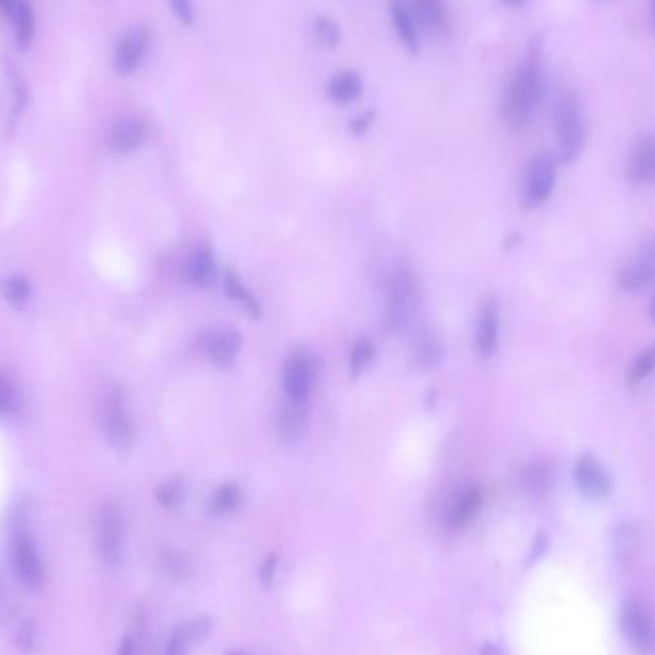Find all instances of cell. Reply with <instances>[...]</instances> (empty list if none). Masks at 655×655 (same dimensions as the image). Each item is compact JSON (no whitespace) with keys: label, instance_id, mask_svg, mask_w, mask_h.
<instances>
[{"label":"cell","instance_id":"37","mask_svg":"<svg viewBox=\"0 0 655 655\" xmlns=\"http://www.w3.org/2000/svg\"><path fill=\"white\" fill-rule=\"evenodd\" d=\"M33 642H35V627L31 621H25L20 629V636H18V644L22 646L23 650H31L33 648Z\"/></svg>","mask_w":655,"mask_h":655},{"label":"cell","instance_id":"6","mask_svg":"<svg viewBox=\"0 0 655 655\" xmlns=\"http://www.w3.org/2000/svg\"><path fill=\"white\" fill-rule=\"evenodd\" d=\"M96 550L106 565L121 562L125 544V516L115 502H106L96 514Z\"/></svg>","mask_w":655,"mask_h":655},{"label":"cell","instance_id":"4","mask_svg":"<svg viewBox=\"0 0 655 655\" xmlns=\"http://www.w3.org/2000/svg\"><path fill=\"white\" fill-rule=\"evenodd\" d=\"M621 633L625 642L636 655H652L655 652V621L650 608L638 600L629 598L623 602L619 613Z\"/></svg>","mask_w":655,"mask_h":655},{"label":"cell","instance_id":"41","mask_svg":"<svg viewBox=\"0 0 655 655\" xmlns=\"http://www.w3.org/2000/svg\"><path fill=\"white\" fill-rule=\"evenodd\" d=\"M20 2L22 0H0V10L4 14H8V16H14V12H16V8H18Z\"/></svg>","mask_w":655,"mask_h":655},{"label":"cell","instance_id":"11","mask_svg":"<svg viewBox=\"0 0 655 655\" xmlns=\"http://www.w3.org/2000/svg\"><path fill=\"white\" fill-rule=\"evenodd\" d=\"M575 485L583 497L592 502H602L610 497L611 479L600 460H596L592 454H583L575 462Z\"/></svg>","mask_w":655,"mask_h":655},{"label":"cell","instance_id":"1","mask_svg":"<svg viewBox=\"0 0 655 655\" xmlns=\"http://www.w3.org/2000/svg\"><path fill=\"white\" fill-rule=\"evenodd\" d=\"M546 92L544 77L543 45L535 41L525 62L510 77L502 94V121L512 131H525L541 110Z\"/></svg>","mask_w":655,"mask_h":655},{"label":"cell","instance_id":"10","mask_svg":"<svg viewBox=\"0 0 655 655\" xmlns=\"http://www.w3.org/2000/svg\"><path fill=\"white\" fill-rule=\"evenodd\" d=\"M556 186V159L550 154H539L531 159L525 171L523 200L529 207L543 205Z\"/></svg>","mask_w":655,"mask_h":655},{"label":"cell","instance_id":"13","mask_svg":"<svg viewBox=\"0 0 655 655\" xmlns=\"http://www.w3.org/2000/svg\"><path fill=\"white\" fill-rule=\"evenodd\" d=\"M150 46V33L144 27L127 31L115 46L113 66L119 75H131L140 68Z\"/></svg>","mask_w":655,"mask_h":655},{"label":"cell","instance_id":"38","mask_svg":"<svg viewBox=\"0 0 655 655\" xmlns=\"http://www.w3.org/2000/svg\"><path fill=\"white\" fill-rule=\"evenodd\" d=\"M372 119H374V113L372 112L364 113L361 117L353 119V123H351V133H353V135H362V133L370 127Z\"/></svg>","mask_w":655,"mask_h":655},{"label":"cell","instance_id":"28","mask_svg":"<svg viewBox=\"0 0 655 655\" xmlns=\"http://www.w3.org/2000/svg\"><path fill=\"white\" fill-rule=\"evenodd\" d=\"M240 500H242L240 487L234 485V483H226V485H223V487L213 495L209 508H211V512H215V514H228V512H232V510L238 508Z\"/></svg>","mask_w":655,"mask_h":655},{"label":"cell","instance_id":"19","mask_svg":"<svg viewBox=\"0 0 655 655\" xmlns=\"http://www.w3.org/2000/svg\"><path fill=\"white\" fill-rule=\"evenodd\" d=\"M184 276L196 288H202V290L211 288L215 282V276H217L213 251L207 246H198V248L192 249V253L188 255V259L184 263Z\"/></svg>","mask_w":655,"mask_h":655},{"label":"cell","instance_id":"21","mask_svg":"<svg viewBox=\"0 0 655 655\" xmlns=\"http://www.w3.org/2000/svg\"><path fill=\"white\" fill-rule=\"evenodd\" d=\"M521 485L531 497L541 498L548 495L554 485V466L544 460L529 464L521 475Z\"/></svg>","mask_w":655,"mask_h":655},{"label":"cell","instance_id":"23","mask_svg":"<svg viewBox=\"0 0 655 655\" xmlns=\"http://www.w3.org/2000/svg\"><path fill=\"white\" fill-rule=\"evenodd\" d=\"M443 343L439 341L437 336H433L430 332L422 334L420 338L416 339L414 349H412V359L418 370L430 372L435 370L441 362H443Z\"/></svg>","mask_w":655,"mask_h":655},{"label":"cell","instance_id":"31","mask_svg":"<svg viewBox=\"0 0 655 655\" xmlns=\"http://www.w3.org/2000/svg\"><path fill=\"white\" fill-rule=\"evenodd\" d=\"M374 343L368 338H361L355 341L353 349H351V374L359 376L362 370L374 361Z\"/></svg>","mask_w":655,"mask_h":655},{"label":"cell","instance_id":"30","mask_svg":"<svg viewBox=\"0 0 655 655\" xmlns=\"http://www.w3.org/2000/svg\"><path fill=\"white\" fill-rule=\"evenodd\" d=\"M14 18H16V35H18V43L22 48L31 43L33 39V31H35V18H33V10L25 4V2H20L16 12H14Z\"/></svg>","mask_w":655,"mask_h":655},{"label":"cell","instance_id":"17","mask_svg":"<svg viewBox=\"0 0 655 655\" xmlns=\"http://www.w3.org/2000/svg\"><path fill=\"white\" fill-rule=\"evenodd\" d=\"M498 332H500V318H498V305L495 299H487L477 317L475 328V347L477 353L485 359L493 357L498 347Z\"/></svg>","mask_w":655,"mask_h":655},{"label":"cell","instance_id":"25","mask_svg":"<svg viewBox=\"0 0 655 655\" xmlns=\"http://www.w3.org/2000/svg\"><path fill=\"white\" fill-rule=\"evenodd\" d=\"M416 20L430 31H445L449 25V14L445 0H414Z\"/></svg>","mask_w":655,"mask_h":655},{"label":"cell","instance_id":"14","mask_svg":"<svg viewBox=\"0 0 655 655\" xmlns=\"http://www.w3.org/2000/svg\"><path fill=\"white\" fill-rule=\"evenodd\" d=\"M483 506V491L477 485H468L452 495L445 508V523L452 531L466 529L477 518Z\"/></svg>","mask_w":655,"mask_h":655},{"label":"cell","instance_id":"33","mask_svg":"<svg viewBox=\"0 0 655 655\" xmlns=\"http://www.w3.org/2000/svg\"><path fill=\"white\" fill-rule=\"evenodd\" d=\"M4 295L8 301L20 305L29 297V284L23 278H10L4 282Z\"/></svg>","mask_w":655,"mask_h":655},{"label":"cell","instance_id":"36","mask_svg":"<svg viewBox=\"0 0 655 655\" xmlns=\"http://www.w3.org/2000/svg\"><path fill=\"white\" fill-rule=\"evenodd\" d=\"M14 405H16L14 389L10 387V384H6V382L0 378V414L12 412V410H14Z\"/></svg>","mask_w":655,"mask_h":655},{"label":"cell","instance_id":"3","mask_svg":"<svg viewBox=\"0 0 655 655\" xmlns=\"http://www.w3.org/2000/svg\"><path fill=\"white\" fill-rule=\"evenodd\" d=\"M422 299L420 280L407 265L395 267L385 284V326L403 330L416 317Z\"/></svg>","mask_w":655,"mask_h":655},{"label":"cell","instance_id":"34","mask_svg":"<svg viewBox=\"0 0 655 655\" xmlns=\"http://www.w3.org/2000/svg\"><path fill=\"white\" fill-rule=\"evenodd\" d=\"M173 16L182 23V25H192L194 23V4L192 0H169Z\"/></svg>","mask_w":655,"mask_h":655},{"label":"cell","instance_id":"20","mask_svg":"<svg viewBox=\"0 0 655 655\" xmlns=\"http://www.w3.org/2000/svg\"><path fill=\"white\" fill-rule=\"evenodd\" d=\"M211 629V621L207 617H198L188 623H182L181 627L169 638V644L165 648V655H186L192 646H196L204 636H207Z\"/></svg>","mask_w":655,"mask_h":655},{"label":"cell","instance_id":"24","mask_svg":"<svg viewBox=\"0 0 655 655\" xmlns=\"http://www.w3.org/2000/svg\"><path fill=\"white\" fill-rule=\"evenodd\" d=\"M391 18H393L395 31H397V35H399L403 46L407 48L410 54H418L420 52L418 25H416V20L410 16L407 8L401 2H397V0L391 4Z\"/></svg>","mask_w":655,"mask_h":655},{"label":"cell","instance_id":"22","mask_svg":"<svg viewBox=\"0 0 655 655\" xmlns=\"http://www.w3.org/2000/svg\"><path fill=\"white\" fill-rule=\"evenodd\" d=\"M362 94V77L357 71H339L328 83V96L338 104H351Z\"/></svg>","mask_w":655,"mask_h":655},{"label":"cell","instance_id":"12","mask_svg":"<svg viewBox=\"0 0 655 655\" xmlns=\"http://www.w3.org/2000/svg\"><path fill=\"white\" fill-rule=\"evenodd\" d=\"M200 349L221 368H230L242 349V336L232 328H213L200 338Z\"/></svg>","mask_w":655,"mask_h":655},{"label":"cell","instance_id":"35","mask_svg":"<svg viewBox=\"0 0 655 655\" xmlns=\"http://www.w3.org/2000/svg\"><path fill=\"white\" fill-rule=\"evenodd\" d=\"M163 565L175 577H182V575L188 573V562L177 552H165L163 554Z\"/></svg>","mask_w":655,"mask_h":655},{"label":"cell","instance_id":"44","mask_svg":"<svg viewBox=\"0 0 655 655\" xmlns=\"http://www.w3.org/2000/svg\"><path fill=\"white\" fill-rule=\"evenodd\" d=\"M650 318L655 322V295L654 299H652V303H650Z\"/></svg>","mask_w":655,"mask_h":655},{"label":"cell","instance_id":"39","mask_svg":"<svg viewBox=\"0 0 655 655\" xmlns=\"http://www.w3.org/2000/svg\"><path fill=\"white\" fill-rule=\"evenodd\" d=\"M274 569H276V556H271L265 564H263V569H261V581L265 585H269L274 577Z\"/></svg>","mask_w":655,"mask_h":655},{"label":"cell","instance_id":"8","mask_svg":"<svg viewBox=\"0 0 655 655\" xmlns=\"http://www.w3.org/2000/svg\"><path fill=\"white\" fill-rule=\"evenodd\" d=\"M100 426L115 447H127L133 441L135 428L125 407V399L117 389H108L100 403Z\"/></svg>","mask_w":655,"mask_h":655},{"label":"cell","instance_id":"9","mask_svg":"<svg viewBox=\"0 0 655 655\" xmlns=\"http://www.w3.org/2000/svg\"><path fill=\"white\" fill-rule=\"evenodd\" d=\"M655 282V238L642 242L617 272V284L627 292H638Z\"/></svg>","mask_w":655,"mask_h":655},{"label":"cell","instance_id":"5","mask_svg":"<svg viewBox=\"0 0 655 655\" xmlns=\"http://www.w3.org/2000/svg\"><path fill=\"white\" fill-rule=\"evenodd\" d=\"M10 562L23 587L27 590L43 587L45 564L33 535L23 525H18L10 535Z\"/></svg>","mask_w":655,"mask_h":655},{"label":"cell","instance_id":"45","mask_svg":"<svg viewBox=\"0 0 655 655\" xmlns=\"http://www.w3.org/2000/svg\"><path fill=\"white\" fill-rule=\"evenodd\" d=\"M650 6H652V23H654V27H655V0H652V2H650Z\"/></svg>","mask_w":655,"mask_h":655},{"label":"cell","instance_id":"27","mask_svg":"<svg viewBox=\"0 0 655 655\" xmlns=\"http://www.w3.org/2000/svg\"><path fill=\"white\" fill-rule=\"evenodd\" d=\"M654 370L655 341L634 357V361L631 362V366L627 370V385L636 387V385L642 384L644 380H648L654 374Z\"/></svg>","mask_w":655,"mask_h":655},{"label":"cell","instance_id":"7","mask_svg":"<svg viewBox=\"0 0 655 655\" xmlns=\"http://www.w3.org/2000/svg\"><path fill=\"white\" fill-rule=\"evenodd\" d=\"M318 376V362L307 351H295L288 357L282 370V385L286 399L309 403L311 393L315 389Z\"/></svg>","mask_w":655,"mask_h":655},{"label":"cell","instance_id":"43","mask_svg":"<svg viewBox=\"0 0 655 655\" xmlns=\"http://www.w3.org/2000/svg\"><path fill=\"white\" fill-rule=\"evenodd\" d=\"M481 655H502V652L498 650L497 646H493V644H487V646H483Z\"/></svg>","mask_w":655,"mask_h":655},{"label":"cell","instance_id":"18","mask_svg":"<svg viewBox=\"0 0 655 655\" xmlns=\"http://www.w3.org/2000/svg\"><path fill=\"white\" fill-rule=\"evenodd\" d=\"M148 136V127L138 115H123L113 123L110 131V148L119 154H129L142 146Z\"/></svg>","mask_w":655,"mask_h":655},{"label":"cell","instance_id":"26","mask_svg":"<svg viewBox=\"0 0 655 655\" xmlns=\"http://www.w3.org/2000/svg\"><path fill=\"white\" fill-rule=\"evenodd\" d=\"M225 290L230 299L242 303V307L248 311L249 317H261L263 309H261L257 297L251 294L248 288L242 284L240 276L236 272L230 271V269L225 272Z\"/></svg>","mask_w":655,"mask_h":655},{"label":"cell","instance_id":"29","mask_svg":"<svg viewBox=\"0 0 655 655\" xmlns=\"http://www.w3.org/2000/svg\"><path fill=\"white\" fill-rule=\"evenodd\" d=\"M313 31L318 43L324 48H336L341 43V29L338 22L330 16H318Z\"/></svg>","mask_w":655,"mask_h":655},{"label":"cell","instance_id":"46","mask_svg":"<svg viewBox=\"0 0 655 655\" xmlns=\"http://www.w3.org/2000/svg\"><path fill=\"white\" fill-rule=\"evenodd\" d=\"M226 655H246V654H242V652H228V654Z\"/></svg>","mask_w":655,"mask_h":655},{"label":"cell","instance_id":"42","mask_svg":"<svg viewBox=\"0 0 655 655\" xmlns=\"http://www.w3.org/2000/svg\"><path fill=\"white\" fill-rule=\"evenodd\" d=\"M506 8H510V10H520V8H523L525 6V2L527 0H500Z\"/></svg>","mask_w":655,"mask_h":655},{"label":"cell","instance_id":"2","mask_svg":"<svg viewBox=\"0 0 655 655\" xmlns=\"http://www.w3.org/2000/svg\"><path fill=\"white\" fill-rule=\"evenodd\" d=\"M552 119L558 142V158L564 163H571L583 152L587 138L583 108L575 92L569 89L558 91L552 106Z\"/></svg>","mask_w":655,"mask_h":655},{"label":"cell","instance_id":"40","mask_svg":"<svg viewBox=\"0 0 655 655\" xmlns=\"http://www.w3.org/2000/svg\"><path fill=\"white\" fill-rule=\"evenodd\" d=\"M117 655H136L135 642L131 636H125L117 648Z\"/></svg>","mask_w":655,"mask_h":655},{"label":"cell","instance_id":"32","mask_svg":"<svg viewBox=\"0 0 655 655\" xmlns=\"http://www.w3.org/2000/svg\"><path fill=\"white\" fill-rule=\"evenodd\" d=\"M184 495H186V489L179 479H171L158 489V500L165 508H177L184 500Z\"/></svg>","mask_w":655,"mask_h":655},{"label":"cell","instance_id":"15","mask_svg":"<svg viewBox=\"0 0 655 655\" xmlns=\"http://www.w3.org/2000/svg\"><path fill=\"white\" fill-rule=\"evenodd\" d=\"M309 422V403L284 399L276 414V433L286 445L297 443L307 430Z\"/></svg>","mask_w":655,"mask_h":655},{"label":"cell","instance_id":"16","mask_svg":"<svg viewBox=\"0 0 655 655\" xmlns=\"http://www.w3.org/2000/svg\"><path fill=\"white\" fill-rule=\"evenodd\" d=\"M627 179L634 186L655 182V138L640 136L627 159Z\"/></svg>","mask_w":655,"mask_h":655}]
</instances>
